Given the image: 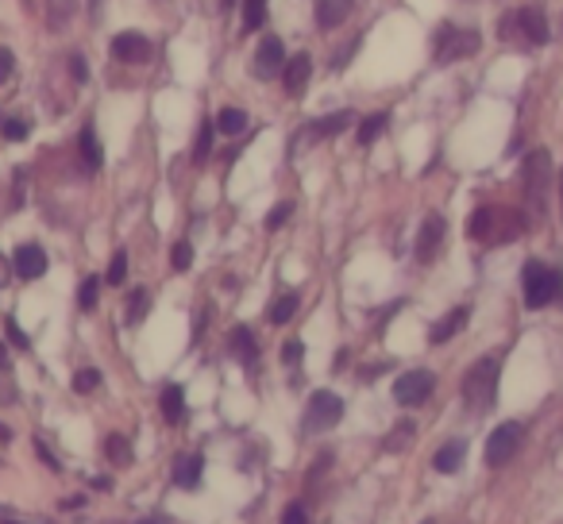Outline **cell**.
I'll use <instances>...</instances> for the list:
<instances>
[{
	"label": "cell",
	"instance_id": "obj_1",
	"mask_svg": "<svg viewBox=\"0 0 563 524\" xmlns=\"http://www.w3.org/2000/svg\"><path fill=\"white\" fill-rule=\"evenodd\" d=\"M498 382H501V359L498 355H486L463 378V401H467L471 413H486V409L498 401Z\"/></svg>",
	"mask_w": 563,
	"mask_h": 524
},
{
	"label": "cell",
	"instance_id": "obj_2",
	"mask_svg": "<svg viewBox=\"0 0 563 524\" xmlns=\"http://www.w3.org/2000/svg\"><path fill=\"white\" fill-rule=\"evenodd\" d=\"M521 216H514L509 209H494V204H483L471 216V235L483 243H514L521 235Z\"/></svg>",
	"mask_w": 563,
	"mask_h": 524
},
{
	"label": "cell",
	"instance_id": "obj_3",
	"mask_svg": "<svg viewBox=\"0 0 563 524\" xmlns=\"http://www.w3.org/2000/svg\"><path fill=\"white\" fill-rule=\"evenodd\" d=\"M478 47H483V40H478V32H471V27L440 24V32L432 35V58H437L440 66H452V63H460V58L478 55Z\"/></svg>",
	"mask_w": 563,
	"mask_h": 524
},
{
	"label": "cell",
	"instance_id": "obj_4",
	"mask_svg": "<svg viewBox=\"0 0 563 524\" xmlns=\"http://www.w3.org/2000/svg\"><path fill=\"white\" fill-rule=\"evenodd\" d=\"M521 181H525V197H529V209L532 216H544V201H548V189H552V158L548 150H529L521 166Z\"/></svg>",
	"mask_w": 563,
	"mask_h": 524
},
{
	"label": "cell",
	"instance_id": "obj_5",
	"mask_svg": "<svg viewBox=\"0 0 563 524\" xmlns=\"http://www.w3.org/2000/svg\"><path fill=\"white\" fill-rule=\"evenodd\" d=\"M560 286H563V278L555 275V270H548L544 263H525V270H521V290H525V305L529 309H544V305H552L555 301V293H560Z\"/></svg>",
	"mask_w": 563,
	"mask_h": 524
},
{
	"label": "cell",
	"instance_id": "obj_6",
	"mask_svg": "<svg viewBox=\"0 0 563 524\" xmlns=\"http://www.w3.org/2000/svg\"><path fill=\"white\" fill-rule=\"evenodd\" d=\"M340 416H344V401H340L336 393H329V390H317L313 398H309V405H306V432L336 428Z\"/></svg>",
	"mask_w": 563,
	"mask_h": 524
},
{
	"label": "cell",
	"instance_id": "obj_7",
	"mask_svg": "<svg viewBox=\"0 0 563 524\" xmlns=\"http://www.w3.org/2000/svg\"><path fill=\"white\" fill-rule=\"evenodd\" d=\"M432 386H437V378H432L429 370H409V375H401L398 382H394V401L406 409H417L429 401Z\"/></svg>",
	"mask_w": 563,
	"mask_h": 524
},
{
	"label": "cell",
	"instance_id": "obj_8",
	"mask_svg": "<svg viewBox=\"0 0 563 524\" xmlns=\"http://www.w3.org/2000/svg\"><path fill=\"white\" fill-rule=\"evenodd\" d=\"M521 424H498V428L490 432V439H486V462L490 467H501V462H509L517 455V447H521Z\"/></svg>",
	"mask_w": 563,
	"mask_h": 524
},
{
	"label": "cell",
	"instance_id": "obj_9",
	"mask_svg": "<svg viewBox=\"0 0 563 524\" xmlns=\"http://www.w3.org/2000/svg\"><path fill=\"white\" fill-rule=\"evenodd\" d=\"M282 66H286V47H282L278 35H266L255 51V74L258 78H274V74H282Z\"/></svg>",
	"mask_w": 563,
	"mask_h": 524
},
{
	"label": "cell",
	"instance_id": "obj_10",
	"mask_svg": "<svg viewBox=\"0 0 563 524\" xmlns=\"http://www.w3.org/2000/svg\"><path fill=\"white\" fill-rule=\"evenodd\" d=\"M112 55H117L120 63L140 66V63H147V58H151V43L143 40L140 32H120L117 40H112Z\"/></svg>",
	"mask_w": 563,
	"mask_h": 524
},
{
	"label": "cell",
	"instance_id": "obj_11",
	"mask_svg": "<svg viewBox=\"0 0 563 524\" xmlns=\"http://www.w3.org/2000/svg\"><path fill=\"white\" fill-rule=\"evenodd\" d=\"M444 232H448L444 216H429V220H424L421 235H417V258H421V263H432V258H437L440 243H444Z\"/></svg>",
	"mask_w": 563,
	"mask_h": 524
},
{
	"label": "cell",
	"instance_id": "obj_12",
	"mask_svg": "<svg viewBox=\"0 0 563 524\" xmlns=\"http://www.w3.org/2000/svg\"><path fill=\"white\" fill-rule=\"evenodd\" d=\"M309 74H313L309 55H290V58H286V66H282V86H286V93L301 97V89L309 86Z\"/></svg>",
	"mask_w": 563,
	"mask_h": 524
},
{
	"label": "cell",
	"instance_id": "obj_13",
	"mask_svg": "<svg viewBox=\"0 0 563 524\" xmlns=\"http://www.w3.org/2000/svg\"><path fill=\"white\" fill-rule=\"evenodd\" d=\"M16 275L27 278V282L47 275V250H43L40 243H24V247L16 250Z\"/></svg>",
	"mask_w": 563,
	"mask_h": 524
},
{
	"label": "cell",
	"instance_id": "obj_14",
	"mask_svg": "<svg viewBox=\"0 0 563 524\" xmlns=\"http://www.w3.org/2000/svg\"><path fill=\"white\" fill-rule=\"evenodd\" d=\"M352 120H355V112H332V116H324V120H317V124H309L306 132H301V140H332V135H340V132H347L352 127Z\"/></svg>",
	"mask_w": 563,
	"mask_h": 524
},
{
	"label": "cell",
	"instance_id": "obj_15",
	"mask_svg": "<svg viewBox=\"0 0 563 524\" xmlns=\"http://www.w3.org/2000/svg\"><path fill=\"white\" fill-rule=\"evenodd\" d=\"M517 27H521V35L532 43V47H544L548 40H552V32H548V20L540 9H521L517 12Z\"/></svg>",
	"mask_w": 563,
	"mask_h": 524
},
{
	"label": "cell",
	"instance_id": "obj_16",
	"mask_svg": "<svg viewBox=\"0 0 563 524\" xmlns=\"http://www.w3.org/2000/svg\"><path fill=\"white\" fill-rule=\"evenodd\" d=\"M201 475H205L201 455H181V459L174 462V486H178V490H197V486H201Z\"/></svg>",
	"mask_w": 563,
	"mask_h": 524
},
{
	"label": "cell",
	"instance_id": "obj_17",
	"mask_svg": "<svg viewBox=\"0 0 563 524\" xmlns=\"http://www.w3.org/2000/svg\"><path fill=\"white\" fill-rule=\"evenodd\" d=\"M347 16H352V0H317V24H321L324 32L340 27Z\"/></svg>",
	"mask_w": 563,
	"mask_h": 524
},
{
	"label": "cell",
	"instance_id": "obj_18",
	"mask_svg": "<svg viewBox=\"0 0 563 524\" xmlns=\"http://www.w3.org/2000/svg\"><path fill=\"white\" fill-rule=\"evenodd\" d=\"M467 316H471L467 309H452V313H448L444 321H437L429 328V344H448V339H452L455 332H460L463 324H467Z\"/></svg>",
	"mask_w": 563,
	"mask_h": 524
},
{
	"label": "cell",
	"instance_id": "obj_19",
	"mask_svg": "<svg viewBox=\"0 0 563 524\" xmlns=\"http://www.w3.org/2000/svg\"><path fill=\"white\" fill-rule=\"evenodd\" d=\"M463 451H467V447H463L460 439H452V444H444V447H440V451H437V459H432V462H437V470H440V475H452V470H460Z\"/></svg>",
	"mask_w": 563,
	"mask_h": 524
},
{
	"label": "cell",
	"instance_id": "obj_20",
	"mask_svg": "<svg viewBox=\"0 0 563 524\" xmlns=\"http://www.w3.org/2000/svg\"><path fill=\"white\" fill-rule=\"evenodd\" d=\"M81 158H86V166H93V170L104 163V150H101V140H97L93 124L81 127Z\"/></svg>",
	"mask_w": 563,
	"mask_h": 524
},
{
	"label": "cell",
	"instance_id": "obj_21",
	"mask_svg": "<svg viewBox=\"0 0 563 524\" xmlns=\"http://www.w3.org/2000/svg\"><path fill=\"white\" fill-rule=\"evenodd\" d=\"M212 127H220V135H243V132H247V116H243L240 109H220L217 124H212Z\"/></svg>",
	"mask_w": 563,
	"mask_h": 524
},
{
	"label": "cell",
	"instance_id": "obj_22",
	"mask_svg": "<svg viewBox=\"0 0 563 524\" xmlns=\"http://www.w3.org/2000/svg\"><path fill=\"white\" fill-rule=\"evenodd\" d=\"M163 413L170 424L181 421V413H186V398H181V386H166L163 390Z\"/></svg>",
	"mask_w": 563,
	"mask_h": 524
},
{
	"label": "cell",
	"instance_id": "obj_23",
	"mask_svg": "<svg viewBox=\"0 0 563 524\" xmlns=\"http://www.w3.org/2000/svg\"><path fill=\"white\" fill-rule=\"evenodd\" d=\"M232 352L240 355V363H255L258 344H255V336H251V328H235L232 332Z\"/></svg>",
	"mask_w": 563,
	"mask_h": 524
},
{
	"label": "cell",
	"instance_id": "obj_24",
	"mask_svg": "<svg viewBox=\"0 0 563 524\" xmlns=\"http://www.w3.org/2000/svg\"><path fill=\"white\" fill-rule=\"evenodd\" d=\"M294 313H298V293H282L271 305V324H286Z\"/></svg>",
	"mask_w": 563,
	"mask_h": 524
},
{
	"label": "cell",
	"instance_id": "obj_25",
	"mask_svg": "<svg viewBox=\"0 0 563 524\" xmlns=\"http://www.w3.org/2000/svg\"><path fill=\"white\" fill-rule=\"evenodd\" d=\"M383 132H386V112H371V116L363 120V127H360V143H363V147H371V143H375Z\"/></svg>",
	"mask_w": 563,
	"mask_h": 524
},
{
	"label": "cell",
	"instance_id": "obj_26",
	"mask_svg": "<svg viewBox=\"0 0 563 524\" xmlns=\"http://www.w3.org/2000/svg\"><path fill=\"white\" fill-rule=\"evenodd\" d=\"M147 305H151V293L147 290H132L128 293V324H140L147 316Z\"/></svg>",
	"mask_w": 563,
	"mask_h": 524
},
{
	"label": "cell",
	"instance_id": "obj_27",
	"mask_svg": "<svg viewBox=\"0 0 563 524\" xmlns=\"http://www.w3.org/2000/svg\"><path fill=\"white\" fill-rule=\"evenodd\" d=\"M97 298H101V278H86V282H81V290H78V305L86 309V313H93Z\"/></svg>",
	"mask_w": 563,
	"mask_h": 524
},
{
	"label": "cell",
	"instance_id": "obj_28",
	"mask_svg": "<svg viewBox=\"0 0 563 524\" xmlns=\"http://www.w3.org/2000/svg\"><path fill=\"white\" fill-rule=\"evenodd\" d=\"M266 24V0H247V9H243V27L255 32V27Z\"/></svg>",
	"mask_w": 563,
	"mask_h": 524
},
{
	"label": "cell",
	"instance_id": "obj_29",
	"mask_svg": "<svg viewBox=\"0 0 563 524\" xmlns=\"http://www.w3.org/2000/svg\"><path fill=\"white\" fill-rule=\"evenodd\" d=\"M109 459L117 462V467L132 462V447H128V439H124V436H109Z\"/></svg>",
	"mask_w": 563,
	"mask_h": 524
},
{
	"label": "cell",
	"instance_id": "obj_30",
	"mask_svg": "<svg viewBox=\"0 0 563 524\" xmlns=\"http://www.w3.org/2000/svg\"><path fill=\"white\" fill-rule=\"evenodd\" d=\"M409 439H413V424L406 421V424H398L390 436H386L383 447H386V451H401V444H409Z\"/></svg>",
	"mask_w": 563,
	"mask_h": 524
},
{
	"label": "cell",
	"instance_id": "obj_31",
	"mask_svg": "<svg viewBox=\"0 0 563 524\" xmlns=\"http://www.w3.org/2000/svg\"><path fill=\"white\" fill-rule=\"evenodd\" d=\"M170 263H174V270H189L194 267V247H189V243H174Z\"/></svg>",
	"mask_w": 563,
	"mask_h": 524
},
{
	"label": "cell",
	"instance_id": "obj_32",
	"mask_svg": "<svg viewBox=\"0 0 563 524\" xmlns=\"http://www.w3.org/2000/svg\"><path fill=\"white\" fill-rule=\"evenodd\" d=\"M212 150V124H201V132H197V147H194V163H205Z\"/></svg>",
	"mask_w": 563,
	"mask_h": 524
},
{
	"label": "cell",
	"instance_id": "obj_33",
	"mask_svg": "<svg viewBox=\"0 0 563 524\" xmlns=\"http://www.w3.org/2000/svg\"><path fill=\"white\" fill-rule=\"evenodd\" d=\"M97 386H101V375H97V370H78V375H74V390L78 393H93Z\"/></svg>",
	"mask_w": 563,
	"mask_h": 524
},
{
	"label": "cell",
	"instance_id": "obj_34",
	"mask_svg": "<svg viewBox=\"0 0 563 524\" xmlns=\"http://www.w3.org/2000/svg\"><path fill=\"white\" fill-rule=\"evenodd\" d=\"M124 278H128V255L124 250H117V255H112V267H109V282L124 286Z\"/></svg>",
	"mask_w": 563,
	"mask_h": 524
},
{
	"label": "cell",
	"instance_id": "obj_35",
	"mask_svg": "<svg viewBox=\"0 0 563 524\" xmlns=\"http://www.w3.org/2000/svg\"><path fill=\"white\" fill-rule=\"evenodd\" d=\"M290 212H294V204H290V201L274 204V209H271V216H266V227H271V232H278V227L286 224V220H290Z\"/></svg>",
	"mask_w": 563,
	"mask_h": 524
},
{
	"label": "cell",
	"instance_id": "obj_36",
	"mask_svg": "<svg viewBox=\"0 0 563 524\" xmlns=\"http://www.w3.org/2000/svg\"><path fill=\"white\" fill-rule=\"evenodd\" d=\"M0 135H4V140H24L27 124H24V120H9V116H4V120H0Z\"/></svg>",
	"mask_w": 563,
	"mask_h": 524
},
{
	"label": "cell",
	"instance_id": "obj_37",
	"mask_svg": "<svg viewBox=\"0 0 563 524\" xmlns=\"http://www.w3.org/2000/svg\"><path fill=\"white\" fill-rule=\"evenodd\" d=\"M282 524H309L306 509H301V505H290L286 513H282Z\"/></svg>",
	"mask_w": 563,
	"mask_h": 524
},
{
	"label": "cell",
	"instance_id": "obj_38",
	"mask_svg": "<svg viewBox=\"0 0 563 524\" xmlns=\"http://www.w3.org/2000/svg\"><path fill=\"white\" fill-rule=\"evenodd\" d=\"M12 74V51L9 47H0V81Z\"/></svg>",
	"mask_w": 563,
	"mask_h": 524
},
{
	"label": "cell",
	"instance_id": "obj_39",
	"mask_svg": "<svg viewBox=\"0 0 563 524\" xmlns=\"http://www.w3.org/2000/svg\"><path fill=\"white\" fill-rule=\"evenodd\" d=\"M282 359L290 363V367H294V363L301 359V344H298V339H290V344H286V352H282Z\"/></svg>",
	"mask_w": 563,
	"mask_h": 524
},
{
	"label": "cell",
	"instance_id": "obj_40",
	"mask_svg": "<svg viewBox=\"0 0 563 524\" xmlns=\"http://www.w3.org/2000/svg\"><path fill=\"white\" fill-rule=\"evenodd\" d=\"M9 336H12V344H16V347H27V336L20 332V324H16V321H9Z\"/></svg>",
	"mask_w": 563,
	"mask_h": 524
},
{
	"label": "cell",
	"instance_id": "obj_41",
	"mask_svg": "<svg viewBox=\"0 0 563 524\" xmlns=\"http://www.w3.org/2000/svg\"><path fill=\"white\" fill-rule=\"evenodd\" d=\"M70 66H74V78L86 81V63H81V55H74V58H70Z\"/></svg>",
	"mask_w": 563,
	"mask_h": 524
},
{
	"label": "cell",
	"instance_id": "obj_42",
	"mask_svg": "<svg viewBox=\"0 0 563 524\" xmlns=\"http://www.w3.org/2000/svg\"><path fill=\"white\" fill-rule=\"evenodd\" d=\"M0 524H24V521H20V516H4V513H0Z\"/></svg>",
	"mask_w": 563,
	"mask_h": 524
},
{
	"label": "cell",
	"instance_id": "obj_43",
	"mask_svg": "<svg viewBox=\"0 0 563 524\" xmlns=\"http://www.w3.org/2000/svg\"><path fill=\"white\" fill-rule=\"evenodd\" d=\"M9 439H12V432L4 428V424H0V444H9Z\"/></svg>",
	"mask_w": 563,
	"mask_h": 524
},
{
	"label": "cell",
	"instance_id": "obj_44",
	"mask_svg": "<svg viewBox=\"0 0 563 524\" xmlns=\"http://www.w3.org/2000/svg\"><path fill=\"white\" fill-rule=\"evenodd\" d=\"M232 4H235V0H220V9H232Z\"/></svg>",
	"mask_w": 563,
	"mask_h": 524
},
{
	"label": "cell",
	"instance_id": "obj_45",
	"mask_svg": "<svg viewBox=\"0 0 563 524\" xmlns=\"http://www.w3.org/2000/svg\"><path fill=\"white\" fill-rule=\"evenodd\" d=\"M555 181H560V201H563V170H560V178H555Z\"/></svg>",
	"mask_w": 563,
	"mask_h": 524
},
{
	"label": "cell",
	"instance_id": "obj_46",
	"mask_svg": "<svg viewBox=\"0 0 563 524\" xmlns=\"http://www.w3.org/2000/svg\"><path fill=\"white\" fill-rule=\"evenodd\" d=\"M135 524H158V521H135Z\"/></svg>",
	"mask_w": 563,
	"mask_h": 524
}]
</instances>
